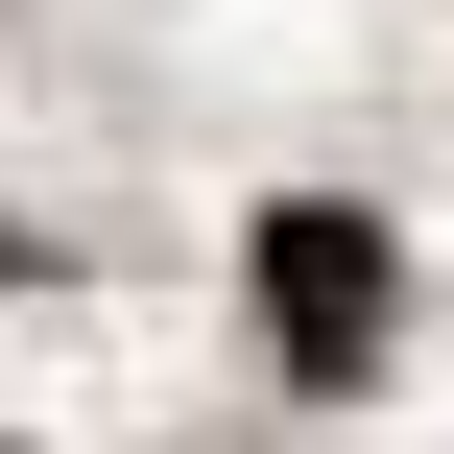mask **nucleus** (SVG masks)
<instances>
[{
	"label": "nucleus",
	"instance_id": "nucleus-1",
	"mask_svg": "<svg viewBox=\"0 0 454 454\" xmlns=\"http://www.w3.org/2000/svg\"><path fill=\"white\" fill-rule=\"evenodd\" d=\"M263 335H287V359H359V335H383V239H359V215H263Z\"/></svg>",
	"mask_w": 454,
	"mask_h": 454
}]
</instances>
